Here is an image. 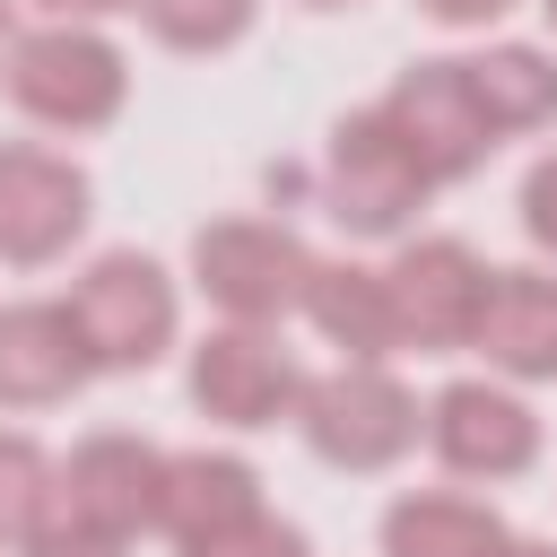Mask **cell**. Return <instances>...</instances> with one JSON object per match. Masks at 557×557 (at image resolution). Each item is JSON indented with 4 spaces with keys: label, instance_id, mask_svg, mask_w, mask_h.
I'll use <instances>...</instances> for the list:
<instances>
[{
    "label": "cell",
    "instance_id": "1",
    "mask_svg": "<svg viewBox=\"0 0 557 557\" xmlns=\"http://www.w3.org/2000/svg\"><path fill=\"white\" fill-rule=\"evenodd\" d=\"M61 313H70V331H78V348H87L96 374H139V366H157V357L174 348L183 296H174L165 261H148V252L122 244V252H96V261L70 278Z\"/></svg>",
    "mask_w": 557,
    "mask_h": 557
},
{
    "label": "cell",
    "instance_id": "2",
    "mask_svg": "<svg viewBox=\"0 0 557 557\" xmlns=\"http://www.w3.org/2000/svg\"><path fill=\"white\" fill-rule=\"evenodd\" d=\"M0 87L44 131H104L131 104V61L96 26H35V35H17Z\"/></svg>",
    "mask_w": 557,
    "mask_h": 557
},
{
    "label": "cell",
    "instance_id": "3",
    "mask_svg": "<svg viewBox=\"0 0 557 557\" xmlns=\"http://www.w3.org/2000/svg\"><path fill=\"white\" fill-rule=\"evenodd\" d=\"M296 426H305L313 461L366 479V470H392L426 435V409H418V392L392 366H331V374H305Z\"/></svg>",
    "mask_w": 557,
    "mask_h": 557
},
{
    "label": "cell",
    "instance_id": "4",
    "mask_svg": "<svg viewBox=\"0 0 557 557\" xmlns=\"http://www.w3.org/2000/svg\"><path fill=\"white\" fill-rule=\"evenodd\" d=\"M191 287L226 313V322H287L305 313V287H313V252L296 226L278 218H209L191 235Z\"/></svg>",
    "mask_w": 557,
    "mask_h": 557
},
{
    "label": "cell",
    "instance_id": "5",
    "mask_svg": "<svg viewBox=\"0 0 557 557\" xmlns=\"http://www.w3.org/2000/svg\"><path fill=\"white\" fill-rule=\"evenodd\" d=\"M426 165L409 157V139L383 122V104L331 122V148H322V200L348 235L383 244V235H409V218L426 209Z\"/></svg>",
    "mask_w": 557,
    "mask_h": 557
},
{
    "label": "cell",
    "instance_id": "6",
    "mask_svg": "<svg viewBox=\"0 0 557 557\" xmlns=\"http://www.w3.org/2000/svg\"><path fill=\"white\" fill-rule=\"evenodd\" d=\"M383 287H392V331H400V348L444 357V348H470V339H479V313H487L496 270H487L461 235H418V244L392 252Z\"/></svg>",
    "mask_w": 557,
    "mask_h": 557
},
{
    "label": "cell",
    "instance_id": "7",
    "mask_svg": "<svg viewBox=\"0 0 557 557\" xmlns=\"http://www.w3.org/2000/svg\"><path fill=\"white\" fill-rule=\"evenodd\" d=\"M383 122L409 139V157L426 165V183H461L496 157V122L479 113V87H470V61H409L383 96Z\"/></svg>",
    "mask_w": 557,
    "mask_h": 557
},
{
    "label": "cell",
    "instance_id": "8",
    "mask_svg": "<svg viewBox=\"0 0 557 557\" xmlns=\"http://www.w3.org/2000/svg\"><path fill=\"white\" fill-rule=\"evenodd\" d=\"M87 218H96V191L61 148L0 139V261L44 270L87 235Z\"/></svg>",
    "mask_w": 557,
    "mask_h": 557
},
{
    "label": "cell",
    "instance_id": "9",
    "mask_svg": "<svg viewBox=\"0 0 557 557\" xmlns=\"http://www.w3.org/2000/svg\"><path fill=\"white\" fill-rule=\"evenodd\" d=\"M426 444H435V461L453 479H487L496 487V479H522L540 461V418H531L522 392H505L487 374H461V383H444L426 400Z\"/></svg>",
    "mask_w": 557,
    "mask_h": 557
},
{
    "label": "cell",
    "instance_id": "10",
    "mask_svg": "<svg viewBox=\"0 0 557 557\" xmlns=\"http://www.w3.org/2000/svg\"><path fill=\"white\" fill-rule=\"evenodd\" d=\"M191 400H200V418H218V426H278V418H296L305 374H296V357L278 348V331H261V322H218V331L191 348Z\"/></svg>",
    "mask_w": 557,
    "mask_h": 557
},
{
    "label": "cell",
    "instance_id": "11",
    "mask_svg": "<svg viewBox=\"0 0 557 557\" xmlns=\"http://www.w3.org/2000/svg\"><path fill=\"white\" fill-rule=\"evenodd\" d=\"M157 505H165V453L139 444V435H87L70 461H61V513L131 540V531H157Z\"/></svg>",
    "mask_w": 557,
    "mask_h": 557
},
{
    "label": "cell",
    "instance_id": "12",
    "mask_svg": "<svg viewBox=\"0 0 557 557\" xmlns=\"http://www.w3.org/2000/svg\"><path fill=\"white\" fill-rule=\"evenodd\" d=\"M261 470L244 453H165V505H157V531L174 548H209L244 522H261Z\"/></svg>",
    "mask_w": 557,
    "mask_h": 557
},
{
    "label": "cell",
    "instance_id": "13",
    "mask_svg": "<svg viewBox=\"0 0 557 557\" xmlns=\"http://www.w3.org/2000/svg\"><path fill=\"white\" fill-rule=\"evenodd\" d=\"M87 374L96 366L61 305H0V409H61Z\"/></svg>",
    "mask_w": 557,
    "mask_h": 557
},
{
    "label": "cell",
    "instance_id": "14",
    "mask_svg": "<svg viewBox=\"0 0 557 557\" xmlns=\"http://www.w3.org/2000/svg\"><path fill=\"white\" fill-rule=\"evenodd\" d=\"M470 348L505 383H557V270H496Z\"/></svg>",
    "mask_w": 557,
    "mask_h": 557
},
{
    "label": "cell",
    "instance_id": "15",
    "mask_svg": "<svg viewBox=\"0 0 557 557\" xmlns=\"http://www.w3.org/2000/svg\"><path fill=\"white\" fill-rule=\"evenodd\" d=\"M383 557H505L513 531L496 505L479 496H453V487H409L383 505Z\"/></svg>",
    "mask_w": 557,
    "mask_h": 557
},
{
    "label": "cell",
    "instance_id": "16",
    "mask_svg": "<svg viewBox=\"0 0 557 557\" xmlns=\"http://www.w3.org/2000/svg\"><path fill=\"white\" fill-rule=\"evenodd\" d=\"M305 322L339 348V366H383V357L400 348V331H392V287H383V270H366V261H313Z\"/></svg>",
    "mask_w": 557,
    "mask_h": 557
},
{
    "label": "cell",
    "instance_id": "17",
    "mask_svg": "<svg viewBox=\"0 0 557 557\" xmlns=\"http://www.w3.org/2000/svg\"><path fill=\"white\" fill-rule=\"evenodd\" d=\"M470 87H479V113L496 122V139L557 122V52H540V44H487V52H470Z\"/></svg>",
    "mask_w": 557,
    "mask_h": 557
},
{
    "label": "cell",
    "instance_id": "18",
    "mask_svg": "<svg viewBox=\"0 0 557 557\" xmlns=\"http://www.w3.org/2000/svg\"><path fill=\"white\" fill-rule=\"evenodd\" d=\"M52 513H61V461L26 426H0V548H26Z\"/></svg>",
    "mask_w": 557,
    "mask_h": 557
},
{
    "label": "cell",
    "instance_id": "19",
    "mask_svg": "<svg viewBox=\"0 0 557 557\" xmlns=\"http://www.w3.org/2000/svg\"><path fill=\"white\" fill-rule=\"evenodd\" d=\"M252 17H261V0H139V26L165 52H226L252 35Z\"/></svg>",
    "mask_w": 557,
    "mask_h": 557
},
{
    "label": "cell",
    "instance_id": "20",
    "mask_svg": "<svg viewBox=\"0 0 557 557\" xmlns=\"http://www.w3.org/2000/svg\"><path fill=\"white\" fill-rule=\"evenodd\" d=\"M183 557H313V540H305L296 522L261 513V522H244V531H226V540H209V548H183Z\"/></svg>",
    "mask_w": 557,
    "mask_h": 557
},
{
    "label": "cell",
    "instance_id": "21",
    "mask_svg": "<svg viewBox=\"0 0 557 557\" xmlns=\"http://www.w3.org/2000/svg\"><path fill=\"white\" fill-rule=\"evenodd\" d=\"M131 540H113V531H96V522H78V513H52L35 540H26V557H122Z\"/></svg>",
    "mask_w": 557,
    "mask_h": 557
},
{
    "label": "cell",
    "instance_id": "22",
    "mask_svg": "<svg viewBox=\"0 0 557 557\" xmlns=\"http://www.w3.org/2000/svg\"><path fill=\"white\" fill-rule=\"evenodd\" d=\"M522 235H531V244L557 261V148H548V157L522 174Z\"/></svg>",
    "mask_w": 557,
    "mask_h": 557
},
{
    "label": "cell",
    "instance_id": "23",
    "mask_svg": "<svg viewBox=\"0 0 557 557\" xmlns=\"http://www.w3.org/2000/svg\"><path fill=\"white\" fill-rule=\"evenodd\" d=\"M26 9H44V26H96V17H122L139 0H26Z\"/></svg>",
    "mask_w": 557,
    "mask_h": 557
},
{
    "label": "cell",
    "instance_id": "24",
    "mask_svg": "<svg viewBox=\"0 0 557 557\" xmlns=\"http://www.w3.org/2000/svg\"><path fill=\"white\" fill-rule=\"evenodd\" d=\"M418 9H426L435 26H496L513 0H418Z\"/></svg>",
    "mask_w": 557,
    "mask_h": 557
},
{
    "label": "cell",
    "instance_id": "25",
    "mask_svg": "<svg viewBox=\"0 0 557 557\" xmlns=\"http://www.w3.org/2000/svg\"><path fill=\"white\" fill-rule=\"evenodd\" d=\"M9 52H17V0H0V70H9Z\"/></svg>",
    "mask_w": 557,
    "mask_h": 557
},
{
    "label": "cell",
    "instance_id": "26",
    "mask_svg": "<svg viewBox=\"0 0 557 557\" xmlns=\"http://www.w3.org/2000/svg\"><path fill=\"white\" fill-rule=\"evenodd\" d=\"M505 557H557V540H522V531H513V548H505Z\"/></svg>",
    "mask_w": 557,
    "mask_h": 557
},
{
    "label": "cell",
    "instance_id": "27",
    "mask_svg": "<svg viewBox=\"0 0 557 557\" xmlns=\"http://www.w3.org/2000/svg\"><path fill=\"white\" fill-rule=\"evenodd\" d=\"M296 9H357V0H296Z\"/></svg>",
    "mask_w": 557,
    "mask_h": 557
},
{
    "label": "cell",
    "instance_id": "28",
    "mask_svg": "<svg viewBox=\"0 0 557 557\" xmlns=\"http://www.w3.org/2000/svg\"><path fill=\"white\" fill-rule=\"evenodd\" d=\"M540 17H548V35H557V0H540Z\"/></svg>",
    "mask_w": 557,
    "mask_h": 557
}]
</instances>
